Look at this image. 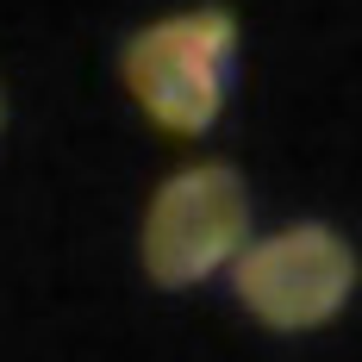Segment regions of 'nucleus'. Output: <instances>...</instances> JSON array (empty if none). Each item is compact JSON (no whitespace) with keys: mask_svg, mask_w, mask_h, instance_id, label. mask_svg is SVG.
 <instances>
[{"mask_svg":"<svg viewBox=\"0 0 362 362\" xmlns=\"http://www.w3.org/2000/svg\"><path fill=\"white\" fill-rule=\"evenodd\" d=\"M231 63H238L231 6H187L169 19H150L119 50V75L132 100L156 132H175V138H200L206 125H218L231 94Z\"/></svg>","mask_w":362,"mask_h":362,"instance_id":"nucleus-1","label":"nucleus"},{"mask_svg":"<svg viewBox=\"0 0 362 362\" xmlns=\"http://www.w3.org/2000/svg\"><path fill=\"white\" fill-rule=\"evenodd\" d=\"M250 244V187L231 163H187L150 194L144 213V275L156 288H194Z\"/></svg>","mask_w":362,"mask_h":362,"instance_id":"nucleus-2","label":"nucleus"},{"mask_svg":"<svg viewBox=\"0 0 362 362\" xmlns=\"http://www.w3.org/2000/svg\"><path fill=\"white\" fill-rule=\"evenodd\" d=\"M231 288L256 325L269 331H313L331 325L356 293V250L331 225H281L250 238L231 256Z\"/></svg>","mask_w":362,"mask_h":362,"instance_id":"nucleus-3","label":"nucleus"},{"mask_svg":"<svg viewBox=\"0 0 362 362\" xmlns=\"http://www.w3.org/2000/svg\"><path fill=\"white\" fill-rule=\"evenodd\" d=\"M0 125H6V100H0Z\"/></svg>","mask_w":362,"mask_h":362,"instance_id":"nucleus-4","label":"nucleus"}]
</instances>
